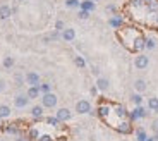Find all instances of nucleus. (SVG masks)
Instances as JSON below:
<instances>
[{
  "mask_svg": "<svg viewBox=\"0 0 158 141\" xmlns=\"http://www.w3.org/2000/svg\"><path fill=\"white\" fill-rule=\"evenodd\" d=\"M26 95H28L29 100H36V98H40V95H41V91H40L38 86H29L28 91H26Z\"/></svg>",
  "mask_w": 158,
  "mask_h": 141,
  "instance_id": "obj_13",
  "label": "nucleus"
},
{
  "mask_svg": "<svg viewBox=\"0 0 158 141\" xmlns=\"http://www.w3.org/2000/svg\"><path fill=\"white\" fill-rule=\"evenodd\" d=\"M55 117H57L59 122H67V121L72 119V112L69 109H65V107H62V109H59L55 112Z\"/></svg>",
  "mask_w": 158,
  "mask_h": 141,
  "instance_id": "obj_5",
  "label": "nucleus"
},
{
  "mask_svg": "<svg viewBox=\"0 0 158 141\" xmlns=\"http://www.w3.org/2000/svg\"><path fill=\"white\" fill-rule=\"evenodd\" d=\"M131 102L134 103L136 107L143 105V95H141V93H134L132 96H131Z\"/></svg>",
  "mask_w": 158,
  "mask_h": 141,
  "instance_id": "obj_19",
  "label": "nucleus"
},
{
  "mask_svg": "<svg viewBox=\"0 0 158 141\" xmlns=\"http://www.w3.org/2000/svg\"><path fill=\"white\" fill-rule=\"evenodd\" d=\"M93 2H95V4H96V2H100V0H93Z\"/></svg>",
  "mask_w": 158,
  "mask_h": 141,
  "instance_id": "obj_38",
  "label": "nucleus"
},
{
  "mask_svg": "<svg viewBox=\"0 0 158 141\" xmlns=\"http://www.w3.org/2000/svg\"><path fill=\"white\" fill-rule=\"evenodd\" d=\"M88 17H89V12L81 9V12H79V19H88Z\"/></svg>",
  "mask_w": 158,
  "mask_h": 141,
  "instance_id": "obj_31",
  "label": "nucleus"
},
{
  "mask_svg": "<svg viewBox=\"0 0 158 141\" xmlns=\"http://www.w3.org/2000/svg\"><path fill=\"white\" fill-rule=\"evenodd\" d=\"M12 114V110L9 105H5V103H0V119H9Z\"/></svg>",
  "mask_w": 158,
  "mask_h": 141,
  "instance_id": "obj_14",
  "label": "nucleus"
},
{
  "mask_svg": "<svg viewBox=\"0 0 158 141\" xmlns=\"http://www.w3.org/2000/svg\"><path fill=\"white\" fill-rule=\"evenodd\" d=\"M29 102H31V100L28 98L26 93H19V95L14 96V107H16V109H24V107H28Z\"/></svg>",
  "mask_w": 158,
  "mask_h": 141,
  "instance_id": "obj_4",
  "label": "nucleus"
},
{
  "mask_svg": "<svg viewBox=\"0 0 158 141\" xmlns=\"http://www.w3.org/2000/svg\"><path fill=\"white\" fill-rule=\"evenodd\" d=\"M110 26L120 28V26H122V19H120V17H112V19H110Z\"/></svg>",
  "mask_w": 158,
  "mask_h": 141,
  "instance_id": "obj_25",
  "label": "nucleus"
},
{
  "mask_svg": "<svg viewBox=\"0 0 158 141\" xmlns=\"http://www.w3.org/2000/svg\"><path fill=\"white\" fill-rule=\"evenodd\" d=\"M96 90L102 91V93L108 91V90H110V81H108L107 78H102V76H100V78L96 79Z\"/></svg>",
  "mask_w": 158,
  "mask_h": 141,
  "instance_id": "obj_7",
  "label": "nucleus"
},
{
  "mask_svg": "<svg viewBox=\"0 0 158 141\" xmlns=\"http://www.w3.org/2000/svg\"><path fill=\"white\" fill-rule=\"evenodd\" d=\"M148 66H150V59H148V55H144V53H139L138 57H134V67H136L138 70L146 69Z\"/></svg>",
  "mask_w": 158,
  "mask_h": 141,
  "instance_id": "obj_3",
  "label": "nucleus"
},
{
  "mask_svg": "<svg viewBox=\"0 0 158 141\" xmlns=\"http://www.w3.org/2000/svg\"><path fill=\"white\" fill-rule=\"evenodd\" d=\"M57 103H59V96H57L55 93H45L41 95V105L45 107V109H55Z\"/></svg>",
  "mask_w": 158,
  "mask_h": 141,
  "instance_id": "obj_1",
  "label": "nucleus"
},
{
  "mask_svg": "<svg viewBox=\"0 0 158 141\" xmlns=\"http://www.w3.org/2000/svg\"><path fill=\"white\" fill-rule=\"evenodd\" d=\"M108 110H110V109H108L107 105L100 107V109H98V114H100V117H107V115H108Z\"/></svg>",
  "mask_w": 158,
  "mask_h": 141,
  "instance_id": "obj_26",
  "label": "nucleus"
},
{
  "mask_svg": "<svg viewBox=\"0 0 158 141\" xmlns=\"http://www.w3.org/2000/svg\"><path fill=\"white\" fill-rule=\"evenodd\" d=\"M40 141H52V138L48 136V134H45V136H41V138H40Z\"/></svg>",
  "mask_w": 158,
  "mask_h": 141,
  "instance_id": "obj_37",
  "label": "nucleus"
},
{
  "mask_svg": "<svg viewBox=\"0 0 158 141\" xmlns=\"http://www.w3.org/2000/svg\"><path fill=\"white\" fill-rule=\"evenodd\" d=\"M62 40L64 41H74V38H76V31H74V28H65L62 31Z\"/></svg>",
  "mask_w": 158,
  "mask_h": 141,
  "instance_id": "obj_8",
  "label": "nucleus"
},
{
  "mask_svg": "<svg viewBox=\"0 0 158 141\" xmlns=\"http://www.w3.org/2000/svg\"><path fill=\"white\" fill-rule=\"evenodd\" d=\"M105 11L108 12V14H115V12H117V7H115V5H107V9H105Z\"/></svg>",
  "mask_w": 158,
  "mask_h": 141,
  "instance_id": "obj_32",
  "label": "nucleus"
},
{
  "mask_svg": "<svg viewBox=\"0 0 158 141\" xmlns=\"http://www.w3.org/2000/svg\"><path fill=\"white\" fill-rule=\"evenodd\" d=\"M64 29H65V24H64V21H57L55 23V31H64Z\"/></svg>",
  "mask_w": 158,
  "mask_h": 141,
  "instance_id": "obj_28",
  "label": "nucleus"
},
{
  "mask_svg": "<svg viewBox=\"0 0 158 141\" xmlns=\"http://www.w3.org/2000/svg\"><path fill=\"white\" fill-rule=\"evenodd\" d=\"M148 115V112H146V109L143 105H139V107H136L134 110H132V119H144Z\"/></svg>",
  "mask_w": 158,
  "mask_h": 141,
  "instance_id": "obj_12",
  "label": "nucleus"
},
{
  "mask_svg": "<svg viewBox=\"0 0 158 141\" xmlns=\"http://www.w3.org/2000/svg\"><path fill=\"white\" fill-rule=\"evenodd\" d=\"M74 64H76V67H79V69H84V67H86V60H84L81 55H76L74 57Z\"/></svg>",
  "mask_w": 158,
  "mask_h": 141,
  "instance_id": "obj_20",
  "label": "nucleus"
},
{
  "mask_svg": "<svg viewBox=\"0 0 158 141\" xmlns=\"http://www.w3.org/2000/svg\"><path fill=\"white\" fill-rule=\"evenodd\" d=\"M144 43H146V38L138 36V38L134 40V48L136 50H143V48H144Z\"/></svg>",
  "mask_w": 158,
  "mask_h": 141,
  "instance_id": "obj_17",
  "label": "nucleus"
},
{
  "mask_svg": "<svg viewBox=\"0 0 158 141\" xmlns=\"http://www.w3.org/2000/svg\"><path fill=\"white\" fill-rule=\"evenodd\" d=\"M47 122H48L50 126H57V124H59V121H57V117H48V119H47Z\"/></svg>",
  "mask_w": 158,
  "mask_h": 141,
  "instance_id": "obj_34",
  "label": "nucleus"
},
{
  "mask_svg": "<svg viewBox=\"0 0 158 141\" xmlns=\"http://www.w3.org/2000/svg\"><path fill=\"white\" fill-rule=\"evenodd\" d=\"M122 126H124V127H118V131H120V133H129V131H131V127H127L129 124H122Z\"/></svg>",
  "mask_w": 158,
  "mask_h": 141,
  "instance_id": "obj_35",
  "label": "nucleus"
},
{
  "mask_svg": "<svg viewBox=\"0 0 158 141\" xmlns=\"http://www.w3.org/2000/svg\"><path fill=\"white\" fill-rule=\"evenodd\" d=\"M151 127H153V131L158 134V119H155V121H153V124H151Z\"/></svg>",
  "mask_w": 158,
  "mask_h": 141,
  "instance_id": "obj_36",
  "label": "nucleus"
},
{
  "mask_svg": "<svg viewBox=\"0 0 158 141\" xmlns=\"http://www.w3.org/2000/svg\"><path fill=\"white\" fill-rule=\"evenodd\" d=\"M117 115L118 117H124V115H126V109H124V107H117Z\"/></svg>",
  "mask_w": 158,
  "mask_h": 141,
  "instance_id": "obj_33",
  "label": "nucleus"
},
{
  "mask_svg": "<svg viewBox=\"0 0 158 141\" xmlns=\"http://www.w3.org/2000/svg\"><path fill=\"white\" fill-rule=\"evenodd\" d=\"M65 7L77 9V7H81V2H79V0H65Z\"/></svg>",
  "mask_w": 158,
  "mask_h": 141,
  "instance_id": "obj_23",
  "label": "nucleus"
},
{
  "mask_svg": "<svg viewBox=\"0 0 158 141\" xmlns=\"http://www.w3.org/2000/svg\"><path fill=\"white\" fill-rule=\"evenodd\" d=\"M148 138H146V133L143 129H138V141H146Z\"/></svg>",
  "mask_w": 158,
  "mask_h": 141,
  "instance_id": "obj_30",
  "label": "nucleus"
},
{
  "mask_svg": "<svg viewBox=\"0 0 158 141\" xmlns=\"http://www.w3.org/2000/svg\"><path fill=\"white\" fill-rule=\"evenodd\" d=\"M148 109H150L151 112H158V96L148 98Z\"/></svg>",
  "mask_w": 158,
  "mask_h": 141,
  "instance_id": "obj_16",
  "label": "nucleus"
},
{
  "mask_svg": "<svg viewBox=\"0 0 158 141\" xmlns=\"http://www.w3.org/2000/svg\"><path fill=\"white\" fill-rule=\"evenodd\" d=\"M2 66H4L5 69H12V67L16 66V59L10 57V55H7V57H4V60H2Z\"/></svg>",
  "mask_w": 158,
  "mask_h": 141,
  "instance_id": "obj_15",
  "label": "nucleus"
},
{
  "mask_svg": "<svg viewBox=\"0 0 158 141\" xmlns=\"http://www.w3.org/2000/svg\"><path fill=\"white\" fill-rule=\"evenodd\" d=\"M0 141H4V139H0Z\"/></svg>",
  "mask_w": 158,
  "mask_h": 141,
  "instance_id": "obj_40",
  "label": "nucleus"
},
{
  "mask_svg": "<svg viewBox=\"0 0 158 141\" xmlns=\"http://www.w3.org/2000/svg\"><path fill=\"white\" fill-rule=\"evenodd\" d=\"M14 83H16L17 86H23V84H26V81H24V76L21 74V72H16V74H14Z\"/></svg>",
  "mask_w": 158,
  "mask_h": 141,
  "instance_id": "obj_22",
  "label": "nucleus"
},
{
  "mask_svg": "<svg viewBox=\"0 0 158 141\" xmlns=\"http://www.w3.org/2000/svg\"><path fill=\"white\" fill-rule=\"evenodd\" d=\"M81 9H83V11L91 12L93 9H95V2H93V0H86V2H81Z\"/></svg>",
  "mask_w": 158,
  "mask_h": 141,
  "instance_id": "obj_18",
  "label": "nucleus"
},
{
  "mask_svg": "<svg viewBox=\"0 0 158 141\" xmlns=\"http://www.w3.org/2000/svg\"><path fill=\"white\" fill-rule=\"evenodd\" d=\"M16 2H24V0H16Z\"/></svg>",
  "mask_w": 158,
  "mask_h": 141,
  "instance_id": "obj_39",
  "label": "nucleus"
},
{
  "mask_svg": "<svg viewBox=\"0 0 158 141\" xmlns=\"http://www.w3.org/2000/svg\"><path fill=\"white\" fill-rule=\"evenodd\" d=\"M38 136H40V134H38V129H35V127H33V129L29 131V134H28V139H36Z\"/></svg>",
  "mask_w": 158,
  "mask_h": 141,
  "instance_id": "obj_29",
  "label": "nucleus"
},
{
  "mask_svg": "<svg viewBox=\"0 0 158 141\" xmlns=\"http://www.w3.org/2000/svg\"><path fill=\"white\" fill-rule=\"evenodd\" d=\"M40 91H41V95H45V93H50L52 91V84L50 83H40Z\"/></svg>",
  "mask_w": 158,
  "mask_h": 141,
  "instance_id": "obj_21",
  "label": "nucleus"
},
{
  "mask_svg": "<svg viewBox=\"0 0 158 141\" xmlns=\"http://www.w3.org/2000/svg\"><path fill=\"white\" fill-rule=\"evenodd\" d=\"M24 81H26V84H29V86H40L41 78H40V74L36 70H28V72L24 74Z\"/></svg>",
  "mask_w": 158,
  "mask_h": 141,
  "instance_id": "obj_2",
  "label": "nucleus"
},
{
  "mask_svg": "<svg viewBox=\"0 0 158 141\" xmlns=\"http://www.w3.org/2000/svg\"><path fill=\"white\" fill-rule=\"evenodd\" d=\"M7 91V81L4 78H0V93H5Z\"/></svg>",
  "mask_w": 158,
  "mask_h": 141,
  "instance_id": "obj_27",
  "label": "nucleus"
},
{
  "mask_svg": "<svg viewBox=\"0 0 158 141\" xmlns=\"http://www.w3.org/2000/svg\"><path fill=\"white\" fill-rule=\"evenodd\" d=\"M76 112L81 114V115L89 114V112H91V103L88 102V100H79V102L76 103Z\"/></svg>",
  "mask_w": 158,
  "mask_h": 141,
  "instance_id": "obj_6",
  "label": "nucleus"
},
{
  "mask_svg": "<svg viewBox=\"0 0 158 141\" xmlns=\"http://www.w3.org/2000/svg\"><path fill=\"white\" fill-rule=\"evenodd\" d=\"M146 81H144V79H141V78H138L134 81V90H136V93H144V91H146Z\"/></svg>",
  "mask_w": 158,
  "mask_h": 141,
  "instance_id": "obj_11",
  "label": "nucleus"
},
{
  "mask_svg": "<svg viewBox=\"0 0 158 141\" xmlns=\"http://www.w3.org/2000/svg\"><path fill=\"white\" fill-rule=\"evenodd\" d=\"M12 16V7H9V5H0V21H5L9 19V17Z\"/></svg>",
  "mask_w": 158,
  "mask_h": 141,
  "instance_id": "obj_10",
  "label": "nucleus"
},
{
  "mask_svg": "<svg viewBox=\"0 0 158 141\" xmlns=\"http://www.w3.org/2000/svg\"><path fill=\"white\" fill-rule=\"evenodd\" d=\"M43 112H45L43 105H33L31 107V117L33 119H41L43 117Z\"/></svg>",
  "mask_w": 158,
  "mask_h": 141,
  "instance_id": "obj_9",
  "label": "nucleus"
},
{
  "mask_svg": "<svg viewBox=\"0 0 158 141\" xmlns=\"http://www.w3.org/2000/svg\"><path fill=\"white\" fill-rule=\"evenodd\" d=\"M155 47H156V41H155V38H146V43H144V48H148V50H153Z\"/></svg>",
  "mask_w": 158,
  "mask_h": 141,
  "instance_id": "obj_24",
  "label": "nucleus"
}]
</instances>
